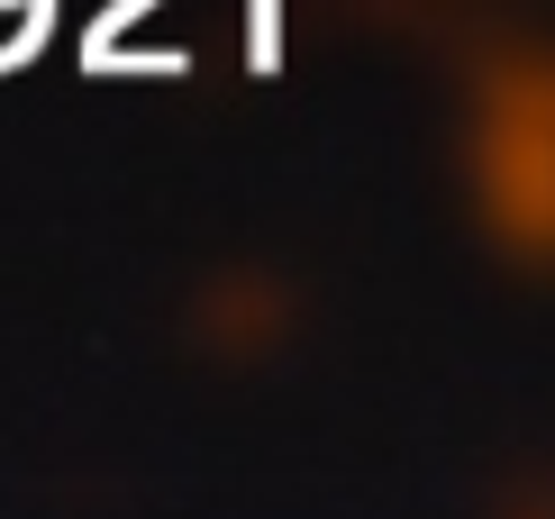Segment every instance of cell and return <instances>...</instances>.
<instances>
[{
  "mask_svg": "<svg viewBox=\"0 0 555 519\" xmlns=\"http://www.w3.org/2000/svg\"><path fill=\"white\" fill-rule=\"evenodd\" d=\"M455 174L482 238L555 265V18H482L455 64Z\"/></svg>",
  "mask_w": 555,
  "mask_h": 519,
  "instance_id": "obj_1",
  "label": "cell"
},
{
  "mask_svg": "<svg viewBox=\"0 0 555 519\" xmlns=\"http://www.w3.org/2000/svg\"><path fill=\"white\" fill-rule=\"evenodd\" d=\"M192 328L219 356H273L300 328V274H283L273 255H228L192 282Z\"/></svg>",
  "mask_w": 555,
  "mask_h": 519,
  "instance_id": "obj_2",
  "label": "cell"
},
{
  "mask_svg": "<svg viewBox=\"0 0 555 519\" xmlns=\"http://www.w3.org/2000/svg\"><path fill=\"white\" fill-rule=\"evenodd\" d=\"M501 519H555V474H538V483H519L511 502H501Z\"/></svg>",
  "mask_w": 555,
  "mask_h": 519,
  "instance_id": "obj_3",
  "label": "cell"
}]
</instances>
